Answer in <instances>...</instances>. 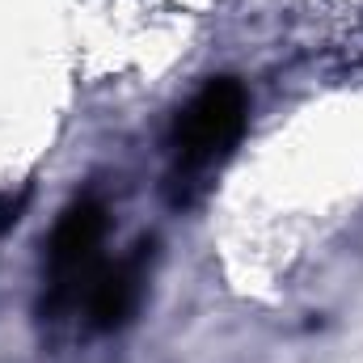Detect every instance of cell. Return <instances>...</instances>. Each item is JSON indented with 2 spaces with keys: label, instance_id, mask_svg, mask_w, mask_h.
I'll list each match as a JSON object with an SVG mask.
<instances>
[{
  "label": "cell",
  "instance_id": "cell-1",
  "mask_svg": "<svg viewBox=\"0 0 363 363\" xmlns=\"http://www.w3.org/2000/svg\"><path fill=\"white\" fill-rule=\"evenodd\" d=\"M245 114H250V97L233 77H216L190 97V106L178 114L174 127V148H178V174L194 178L207 174L211 165H220L233 144L245 131Z\"/></svg>",
  "mask_w": 363,
  "mask_h": 363
},
{
  "label": "cell",
  "instance_id": "cell-2",
  "mask_svg": "<svg viewBox=\"0 0 363 363\" xmlns=\"http://www.w3.org/2000/svg\"><path fill=\"white\" fill-rule=\"evenodd\" d=\"M106 237V211L97 199H81L64 211L51 237V258H47V279H51V308L72 304L81 283L97 279V250Z\"/></svg>",
  "mask_w": 363,
  "mask_h": 363
},
{
  "label": "cell",
  "instance_id": "cell-3",
  "mask_svg": "<svg viewBox=\"0 0 363 363\" xmlns=\"http://www.w3.org/2000/svg\"><path fill=\"white\" fill-rule=\"evenodd\" d=\"M144 258H148V245H140L131 258L97 271V279L89 287V317L97 330H114V325H123L135 313L140 283H144Z\"/></svg>",
  "mask_w": 363,
  "mask_h": 363
}]
</instances>
